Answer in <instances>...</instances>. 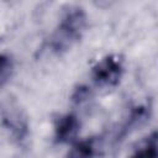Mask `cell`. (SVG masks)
Returning a JSON list of instances; mask_svg holds the SVG:
<instances>
[{
  "mask_svg": "<svg viewBox=\"0 0 158 158\" xmlns=\"http://www.w3.org/2000/svg\"><path fill=\"white\" fill-rule=\"evenodd\" d=\"M89 25L88 14L79 5H68L63 9L57 27L48 40V48L54 54H62L78 43L85 35Z\"/></svg>",
  "mask_w": 158,
  "mask_h": 158,
  "instance_id": "obj_1",
  "label": "cell"
},
{
  "mask_svg": "<svg viewBox=\"0 0 158 158\" xmlns=\"http://www.w3.org/2000/svg\"><path fill=\"white\" fill-rule=\"evenodd\" d=\"M125 74V62L118 54H107L91 68V80L100 88H115Z\"/></svg>",
  "mask_w": 158,
  "mask_h": 158,
  "instance_id": "obj_2",
  "label": "cell"
},
{
  "mask_svg": "<svg viewBox=\"0 0 158 158\" xmlns=\"http://www.w3.org/2000/svg\"><path fill=\"white\" fill-rule=\"evenodd\" d=\"M0 121L2 127L16 142L21 143L27 139L30 126L28 120L21 107L15 102H6L0 110Z\"/></svg>",
  "mask_w": 158,
  "mask_h": 158,
  "instance_id": "obj_3",
  "label": "cell"
},
{
  "mask_svg": "<svg viewBox=\"0 0 158 158\" xmlns=\"http://www.w3.org/2000/svg\"><path fill=\"white\" fill-rule=\"evenodd\" d=\"M80 131V120L75 114L67 112L57 117L53 127V139L57 144L75 142Z\"/></svg>",
  "mask_w": 158,
  "mask_h": 158,
  "instance_id": "obj_4",
  "label": "cell"
},
{
  "mask_svg": "<svg viewBox=\"0 0 158 158\" xmlns=\"http://www.w3.org/2000/svg\"><path fill=\"white\" fill-rule=\"evenodd\" d=\"M99 154V143L94 137L83 138L73 142L65 158H96Z\"/></svg>",
  "mask_w": 158,
  "mask_h": 158,
  "instance_id": "obj_5",
  "label": "cell"
},
{
  "mask_svg": "<svg viewBox=\"0 0 158 158\" xmlns=\"http://www.w3.org/2000/svg\"><path fill=\"white\" fill-rule=\"evenodd\" d=\"M151 116V106L149 105H136L131 109L128 117L126 120V122L122 126L121 130V135L126 136L127 132H130L131 130H135L139 126H142L144 122H147L149 120Z\"/></svg>",
  "mask_w": 158,
  "mask_h": 158,
  "instance_id": "obj_6",
  "label": "cell"
},
{
  "mask_svg": "<svg viewBox=\"0 0 158 158\" xmlns=\"http://www.w3.org/2000/svg\"><path fill=\"white\" fill-rule=\"evenodd\" d=\"M130 158H158L157 148V132L153 131L148 135L132 152Z\"/></svg>",
  "mask_w": 158,
  "mask_h": 158,
  "instance_id": "obj_7",
  "label": "cell"
},
{
  "mask_svg": "<svg viewBox=\"0 0 158 158\" xmlns=\"http://www.w3.org/2000/svg\"><path fill=\"white\" fill-rule=\"evenodd\" d=\"M14 70V60L7 53H0V83L7 80Z\"/></svg>",
  "mask_w": 158,
  "mask_h": 158,
  "instance_id": "obj_8",
  "label": "cell"
},
{
  "mask_svg": "<svg viewBox=\"0 0 158 158\" xmlns=\"http://www.w3.org/2000/svg\"><path fill=\"white\" fill-rule=\"evenodd\" d=\"M90 98H91V90L86 85H78L72 93V101L77 105L88 101Z\"/></svg>",
  "mask_w": 158,
  "mask_h": 158,
  "instance_id": "obj_9",
  "label": "cell"
}]
</instances>
